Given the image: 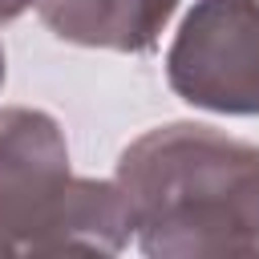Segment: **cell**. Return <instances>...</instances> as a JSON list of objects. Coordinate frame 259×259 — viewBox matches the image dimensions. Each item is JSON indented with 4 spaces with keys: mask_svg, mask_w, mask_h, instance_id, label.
<instances>
[{
    "mask_svg": "<svg viewBox=\"0 0 259 259\" xmlns=\"http://www.w3.org/2000/svg\"><path fill=\"white\" fill-rule=\"evenodd\" d=\"M117 182L146 255H259V146L198 121H170L121 150Z\"/></svg>",
    "mask_w": 259,
    "mask_h": 259,
    "instance_id": "cell-1",
    "label": "cell"
},
{
    "mask_svg": "<svg viewBox=\"0 0 259 259\" xmlns=\"http://www.w3.org/2000/svg\"><path fill=\"white\" fill-rule=\"evenodd\" d=\"M134 235L121 182L73 178L61 125L28 105L0 109V243L8 255H113Z\"/></svg>",
    "mask_w": 259,
    "mask_h": 259,
    "instance_id": "cell-2",
    "label": "cell"
},
{
    "mask_svg": "<svg viewBox=\"0 0 259 259\" xmlns=\"http://www.w3.org/2000/svg\"><path fill=\"white\" fill-rule=\"evenodd\" d=\"M170 89L210 113H259V0H194L166 53Z\"/></svg>",
    "mask_w": 259,
    "mask_h": 259,
    "instance_id": "cell-3",
    "label": "cell"
},
{
    "mask_svg": "<svg viewBox=\"0 0 259 259\" xmlns=\"http://www.w3.org/2000/svg\"><path fill=\"white\" fill-rule=\"evenodd\" d=\"M57 40L113 53H150L178 0H36Z\"/></svg>",
    "mask_w": 259,
    "mask_h": 259,
    "instance_id": "cell-4",
    "label": "cell"
},
{
    "mask_svg": "<svg viewBox=\"0 0 259 259\" xmlns=\"http://www.w3.org/2000/svg\"><path fill=\"white\" fill-rule=\"evenodd\" d=\"M36 0H0V20H16L24 8H32Z\"/></svg>",
    "mask_w": 259,
    "mask_h": 259,
    "instance_id": "cell-5",
    "label": "cell"
},
{
    "mask_svg": "<svg viewBox=\"0 0 259 259\" xmlns=\"http://www.w3.org/2000/svg\"><path fill=\"white\" fill-rule=\"evenodd\" d=\"M0 85H4V49H0Z\"/></svg>",
    "mask_w": 259,
    "mask_h": 259,
    "instance_id": "cell-6",
    "label": "cell"
},
{
    "mask_svg": "<svg viewBox=\"0 0 259 259\" xmlns=\"http://www.w3.org/2000/svg\"><path fill=\"white\" fill-rule=\"evenodd\" d=\"M0 255H8V247H4V243H0Z\"/></svg>",
    "mask_w": 259,
    "mask_h": 259,
    "instance_id": "cell-7",
    "label": "cell"
}]
</instances>
